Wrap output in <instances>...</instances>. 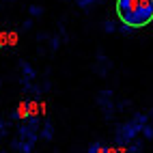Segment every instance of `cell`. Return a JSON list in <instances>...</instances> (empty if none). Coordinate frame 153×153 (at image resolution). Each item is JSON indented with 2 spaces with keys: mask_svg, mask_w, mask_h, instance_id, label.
<instances>
[{
  "mask_svg": "<svg viewBox=\"0 0 153 153\" xmlns=\"http://www.w3.org/2000/svg\"><path fill=\"white\" fill-rule=\"evenodd\" d=\"M117 15L129 28H142L153 22V0H117Z\"/></svg>",
  "mask_w": 153,
  "mask_h": 153,
  "instance_id": "obj_1",
  "label": "cell"
},
{
  "mask_svg": "<svg viewBox=\"0 0 153 153\" xmlns=\"http://www.w3.org/2000/svg\"><path fill=\"white\" fill-rule=\"evenodd\" d=\"M140 129H145V117H136L134 121H131V123L121 125V127H119V134H117L119 145H125V142H129Z\"/></svg>",
  "mask_w": 153,
  "mask_h": 153,
  "instance_id": "obj_2",
  "label": "cell"
},
{
  "mask_svg": "<svg viewBox=\"0 0 153 153\" xmlns=\"http://www.w3.org/2000/svg\"><path fill=\"white\" fill-rule=\"evenodd\" d=\"M30 117V110H28V104L22 101V104L17 106V110L13 112V119H28Z\"/></svg>",
  "mask_w": 153,
  "mask_h": 153,
  "instance_id": "obj_3",
  "label": "cell"
},
{
  "mask_svg": "<svg viewBox=\"0 0 153 153\" xmlns=\"http://www.w3.org/2000/svg\"><path fill=\"white\" fill-rule=\"evenodd\" d=\"M88 153H114V149H108V147L101 145V142H93V145L88 147Z\"/></svg>",
  "mask_w": 153,
  "mask_h": 153,
  "instance_id": "obj_4",
  "label": "cell"
},
{
  "mask_svg": "<svg viewBox=\"0 0 153 153\" xmlns=\"http://www.w3.org/2000/svg\"><path fill=\"white\" fill-rule=\"evenodd\" d=\"M95 2V0H78V4L80 7H82V9H86V7H91V4H93Z\"/></svg>",
  "mask_w": 153,
  "mask_h": 153,
  "instance_id": "obj_5",
  "label": "cell"
},
{
  "mask_svg": "<svg viewBox=\"0 0 153 153\" xmlns=\"http://www.w3.org/2000/svg\"><path fill=\"white\" fill-rule=\"evenodd\" d=\"M30 13H33V15H39V13H41V9H39V7H30Z\"/></svg>",
  "mask_w": 153,
  "mask_h": 153,
  "instance_id": "obj_6",
  "label": "cell"
},
{
  "mask_svg": "<svg viewBox=\"0 0 153 153\" xmlns=\"http://www.w3.org/2000/svg\"><path fill=\"white\" fill-rule=\"evenodd\" d=\"M50 136H52V127L45 125V138H50Z\"/></svg>",
  "mask_w": 153,
  "mask_h": 153,
  "instance_id": "obj_7",
  "label": "cell"
},
{
  "mask_svg": "<svg viewBox=\"0 0 153 153\" xmlns=\"http://www.w3.org/2000/svg\"><path fill=\"white\" fill-rule=\"evenodd\" d=\"M4 127H7V125H4V121H0V136L4 134Z\"/></svg>",
  "mask_w": 153,
  "mask_h": 153,
  "instance_id": "obj_8",
  "label": "cell"
},
{
  "mask_svg": "<svg viewBox=\"0 0 153 153\" xmlns=\"http://www.w3.org/2000/svg\"><path fill=\"white\" fill-rule=\"evenodd\" d=\"M4 41H7V35H0V48L4 45Z\"/></svg>",
  "mask_w": 153,
  "mask_h": 153,
  "instance_id": "obj_9",
  "label": "cell"
}]
</instances>
